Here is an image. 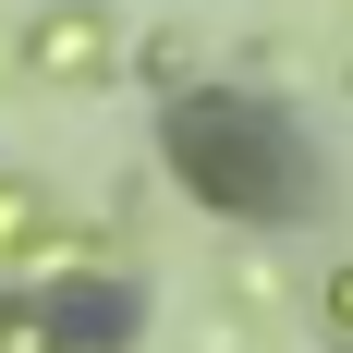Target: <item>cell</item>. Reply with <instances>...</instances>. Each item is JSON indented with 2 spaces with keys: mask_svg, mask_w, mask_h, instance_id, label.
I'll use <instances>...</instances> for the list:
<instances>
[{
  "mask_svg": "<svg viewBox=\"0 0 353 353\" xmlns=\"http://www.w3.org/2000/svg\"><path fill=\"white\" fill-rule=\"evenodd\" d=\"M171 159H183V183L219 195L232 219H292L317 195L305 134H292L281 110H256V98H183L171 110Z\"/></svg>",
  "mask_w": 353,
  "mask_h": 353,
  "instance_id": "obj_1",
  "label": "cell"
}]
</instances>
